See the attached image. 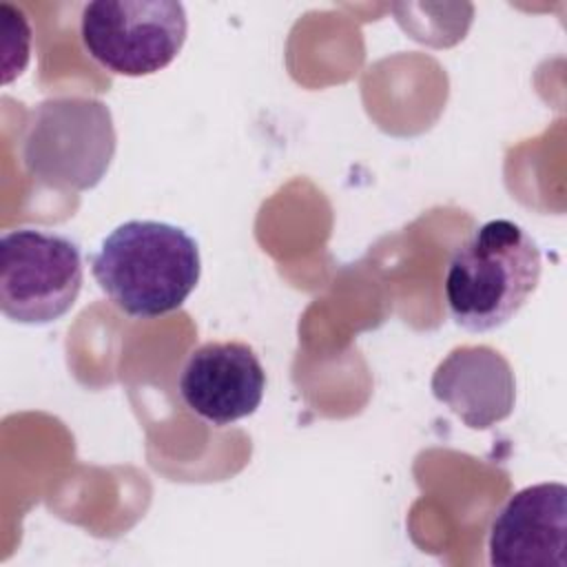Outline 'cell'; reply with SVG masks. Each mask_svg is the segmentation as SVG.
I'll use <instances>...</instances> for the list:
<instances>
[{
    "label": "cell",
    "instance_id": "cell-1",
    "mask_svg": "<svg viewBox=\"0 0 567 567\" xmlns=\"http://www.w3.org/2000/svg\"><path fill=\"white\" fill-rule=\"evenodd\" d=\"M91 272L109 301L128 317L155 319L184 306L202 275L197 241L157 219H128L91 257Z\"/></svg>",
    "mask_w": 567,
    "mask_h": 567
},
{
    "label": "cell",
    "instance_id": "cell-2",
    "mask_svg": "<svg viewBox=\"0 0 567 567\" xmlns=\"http://www.w3.org/2000/svg\"><path fill=\"white\" fill-rule=\"evenodd\" d=\"M538 244L509 219L481 224L450 257L443 292L452 319L470 332L505 326L540 281Z\"/></svg>",
    "mask_w": 567,
    "mask_h": 567
},
{
    "label": "cell",
    "instance_id": "cell-3",
    "mask_svg": "<svg viewBox=\"0 0 567 567\" xmlns=\"http://www.w3.org/2000/svg\"><path fill=\"white\" fill-rule=\"evenodd\" d=\"M115 146L113 115L102 100L49 97L29 113L22 164L44 186L78 193L102 182Z\"/></svg>",
    "mask_w": 567,
    "mask_h": 567
},
{
    "label": "cell",
    "instance_id": "cell-4",
    "mask_svg": "<svg viewBox=\"0 0 567 567\" xmlns=\"http://www.w3.org/2000/svg\"><path fill=\"white\" fill-rule=\"evenodd\" d=\"M82 281V252L71 237L31 226L0 237V310L7 319L53 323L73 308Z\"/></svg>",
    "mask_w": 567,
    "mask_h": 567
},
{
    "label": "cell",
    "instance_id": "cell-5",
    "mask_svg": "<svg viewBox=\"0 0 567 567\" xmlns=\"http://www.w3.org/2000/svg\"><path fill=\"white\" fill-rule=\"evenodd\" d=\"M186 33V9L175 0H93L80 13V40L89 58L126 78L166 69Z\"/></svg>",
    "mask_w": 567,
    "mask_h": 567
},
{
    "label": "cell",
    "instance_id": "cell-6",
    "mask_svg": "<svg viewBox=\"0 0 567 567\" xmlns=\"http://www.w3.org/2000/svg\"><path fill=\"white\" fill-rule=\"evenodd\" d=\"M177 390L193 414L224 427L257 412L266 370L244 341H206L186 357Z\"/></svg>",
    "mask_w": 567,
    "mask_h": 567
},
{
    "label": "cell",
    "instance_id": "cell-7",
    "mask_svg": "<svg viewBox=\"0 0 567 567\" xmlns=\"http://www.w3.org/2000/svg\"><path fill=\"white\" fill-rule=\"evenodd\" d=\"M496 567H567V487L536 483L512 494L487 534Z\"/></svg>",
    "mask_w": 567,
    "mask_h": 567
},
{
    "label": "cell",
    "instance_id": "cell-8",
    "mask_svg": "<svg viewBox=\"0 0 567 567\" xmlns=\"http://www.w3.org/2000/svg\"><path fill=\"white\" fill-rule=\"evenodd\" d=\"M432 394L467 427L487 430L512 414L516 379L509 361L498 350L458 346L436 365Z\"/></svg>",
    "mask_w": 567,
    "mask_h": 567
},
{
    "label": "cell",
    "instance_id": "cell-9",
    "mask_svg": "<svg viewBox=\"0 0 567 567\" xmlns=\"http://www.w3.org/2000/svg\"><path fill=\"white\" fill-rule=\"evenodd\" d=\"M2 18V84L16 80L29 64L31 55V24L27 13L9 2L0 4Z\"/></svg>",
    "mask_w": 567,
    "mask_h": 567
}]
</instances>
